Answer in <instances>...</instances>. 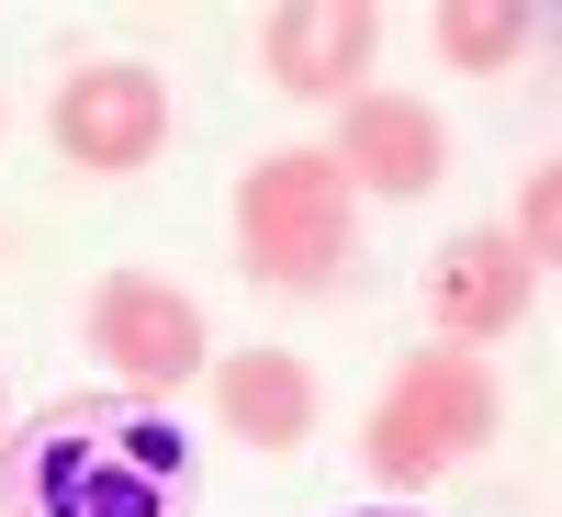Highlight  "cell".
<instances>
[{"instance_id": "1", "label": "cell", "mask_w": 562, "mask_h": 517, "mask_svg": "<svg viewBox=\"0 0 562 517\" xmlns=\"http://www.w3.org/2000/svg\"><path fill=\"white\" fill-rule=\"evenodd\" d=\"M192 428L135 394H57L0 439V517H192Z\"/></svg>"}, {"instance_id": "2", "label": "cell", "mask_w": 562, "mask_h": 517, "mask_svg": "<svg viewBox=\"0 0 562 517\" xmlns=\"http://www.w3.org/2000/svg\"><path fill=\"white\" fill-rule=\"evenodd\" d=\"M360 248V203L326 147H270L237 180V270L270 293H326Z\"/></svg>"}, {"instance_id": "3", "label": "cell", "mask_w": 562, "mask_h": 517, "mask_svg": "<svg viewBox=\"0 0 562 517\" xmlns=\"http://www.w3.org/2000/svg\"><path fill=\"white\" fill-rule=\"evenodd\" d=\"M495 416H506V394H495V371H484L473 349H416V360H394L383 405H371L360 461H371V484L428 495L450 461H473V450L495 439Z\"/></svg>"}, {"instance_id": "4", "label": "cell", "mask_w": 562, "mask_h": 517, "mask_svg": "<svg viewBox=\"0 0 562 517\" xmlns=\"http://www.w3.org/2000/svg\"><path fill=\"white\" fill-rule=\"evenodd\" d=\"M45 135H57V158L90 169V180H124L169 147V90L147 57H90L57 79V102H45Z\"/></svg>"}, {"instance_id": "5", "label": "cell", "mask_w": 562, "mask_h": 517, "mask_svg": "<svg viewBox=\"0 0 562 517\" xmlns=\"http://www.w3.org/2000/svg\"><path fill=\"white\" fill-rule=\"evenodd\" d=\"M90 349L113 360V383L135 405H169V394H192L203 383V315L180 281L158 270H113L102 293H90Z\"/></svg>"}, {"instance_id": "6", "label": "cell", "mask_w": 562, "mask_h": 517, "mask_svg": "<svg viewBox=\"0 0 562 517\" xmlns=\"http://www.w3.org/2000/svg\"><path fill=\"white\" fill-rule=\"evenodd\" d=\"M338 180H349V203H428L439 180H450V124L416 102V90H360V102H338Z\"/></svg>"}, {"instance_id": "7", "label": "cell", "mask_w": 562, "mask_h": 517, "mask_svg": "<svg viewBox=\"0 0 562 517\" xmlns=\"http://www.w3.org/2000/svg\"><path fill=\"white\" fill-rule=\"evenodd\" d=\"M259 57L293 102H360L371 57H383V23H371V0H281L259 23Z\"/></svg>"}, {"instance_id": "8", "label": "cell", "mask_w": 562, "mask_h": 517, "mask_svg": "<svg viewBox=\"0 0 562 517\" xmlns=\"http://www.w3.org/2000/svg\"><path fill=\"white\" fill-rule=\"evenodd\" d=\"M529 293H540V270L484 225V237H450V248H439V270H428V326H439V349H473V360H484V338H506V326L529 315Z\"/></svg>"}, {"instance_id": "9", "label": "cell", "mask_w": 562, "mask_h": 517, "mask_svg": "<svg viewBox=\"0 0 562 517\" xmlns=\"http://www.w3.org/2000/svg\"><path fill=\"white\" fill-rule=\"evenodd\" d=\"M203 383H214V416H225V439L237 450H304L315 439V371L293 349H237V360H203Z\"/></svg>"}, {"instance_id": "10", "label": "cell", "mask_w": 562, "mask_h": 517, "mask_svg": "<svg viewBox=\"0 0 562 517\" xmlns=\"http://www.w3.org/2000/svg\"><path fill=\"white\" fill-rule=\"evenodd\" d=\"M529 45H540V12H529V0H450V12H439V57H450L461 79H506Z\"/></svg>"}, {"instance_id": "11", "label": "cell", "mask_w": 562, "mask_h": 517, "mask_svg": "<svg viewBox=\"0 0 562 517\" xmlns=\"http://www.w3.org/2000/svg\"><path fill=\"white\" fill-rule=\"evenodd\" d=\"M506 248H518L529 270H551V248H562V180H551V169H529V192H518V237H506Z\"/></svg>"}, {"instance_id": "12", "label": "cell", "mask_w": 562, "mask_h": 517, "mask_svg": "<svg viewBox=\"0 0 562 517\" xmlns=\"http://www.w3.org/2000/svg\"><path fill=\"white\" fill-rule=\"evenodd\" d=\"M360 517H428V506H360Z\"/></svg>"}, {"instance_id": "13", "label": "cell", "mask_w": 562, "mask_h": 517, "mask_svg": "<svg viewBox=\"0 0 562 517\" xmlns=\"http://www.w3.org/2000/svg\"><path fill=\"white\" fill-rule=\"evenodd\" d=\"M0 416H12V383H0Z\"/></svg>"}]
</instances>
